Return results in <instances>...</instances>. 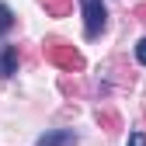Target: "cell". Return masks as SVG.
Listing matches in <instances>:
<instances>
[{
  "mask_svg": "<svg viewBox=\"0 0 146 146\" xmlns=\"http://www.w3.org/2000/svg\"><path fill=\"white\" fill-rule=\"evenodd\" d=\"M125 146H146V132H129Z\"/></svg>",
  "mask_w": 146,
  "mask_h": 146,
  "instance_id": "6",
  "label": "cell"
},
{
  "mask_svg": "<svg viewBox=\"0 0 146 146\" xmlns=\"http://www.w3.org/2000/svg\"><path fill=\"white\" fill-rule=\"evenodd\" d=\"M77 143H80V136L73 129H49L35 139V146H77Z\"/></svg>",
  "mask_w": 146,
  "mask_h": 146,
  "instance_id": "2",
  "label": "cell"
},
{
  "mask_svg": "<svg viewBox=\"0 0 146 146\" xmlns=\"http://www.w3.org/2000/svg\"><path fill=\"white\" fill-rule=\"evenodd\" d=\"M14 25H17V17H14V11H11L7 4H0V38H4V35H7V31H11Z\"/></svg>",
  "mask_w": 146,
  "mask_h": 146,
  "instance_id": "4",
  "label": "cell"
},
{
  "mask_svg": "<svg viewBox=\"0 0 146 146\" xmlns=\"http://www.w3.org/2000/svg\"><path fill=\"white\" fill-rule=\"evenodd\" d=\"M80 14H84V35L87 38H98L108 28V7L104 0H80Z\"/></svg>",
  "mask_w": 146,
  "mask_h": 146,
  "instance_id": "1",
  "label": "cell"
},
{
  "mask_svg": "<svg viewBox=\"0 0 146 146\" xmlns=\"http://www.w3.org/2000/svg\"><path fill=\"white\" fill-rule=\"evenodd\" d=\"M17 73V45H7V42H0V77H14Z\"/></svg>",
  "mask_w": 146,
  "mask_h": 146,
  "instance_id": "3",
  "label": "cell"
},
{
  "mask_svg": "<svg viewBox=\"0 0 146 146\" xmlns=\"http://www.w3.org/2000/svg\"><path fill=\"white\" fill-rule=\"evenodd\" d=\"M136 63H139V66H146V38H139V42H136Z\"/></svg>",
  "mask_w": 146,
  "mask_h": 146,
  "instance_id": "5",
  "label": "cell"
}]
</instances>
